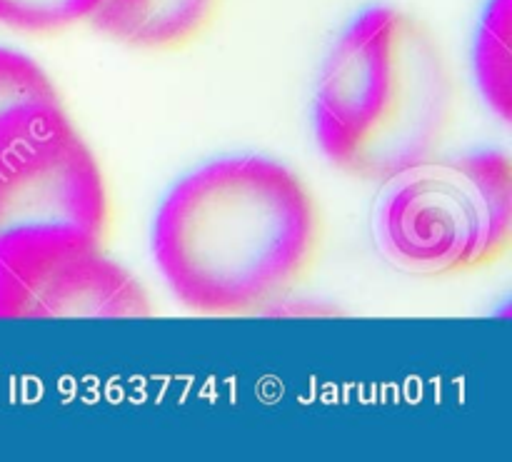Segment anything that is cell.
Listing matches in <instances>:
<instances>
[{
	"mask_svg": "<svg viewBox=\"0 0 512 462\" xmlns=\"http://www.w3.org/2000/svg\"><path fill=\"white\" fill-rule=\"evenodd\" d=\"M308 185L265 155H228L183 175L153 218L155 265L183 308L258 315L288 300L323 250Z\"/></svg>",
	"mask_w": 512,
	"mask_h": 462,
	"instance_id": "obj_1",
	"label": "cell"
},
{
	"mask_svg": "<svg viewBox=\"0 0 512 462\" xmlns=\"http://www.w3.org/2000/svg\"><path fill=\"white\" fill-rule=\"evenodd\" d=\"M455 110L458 80L433 30L393 5H373L325 55L313 133L335 168L385 183L440 153Z\"/></svg>",
	"mask_w": 512,
	"mask_h": 462,
	"instance_id": "obj_2",
	"label": "cell"
},
{
	"mask_svg": "<svg viewBox=\"0 0 512 462\" xmlns=\"http://www.w3.org/2000/svg\"><path fill=\"white\" fill-rule=\"evenodd\" d=\"M375 243L398 270L455 278L493 268L512 245V163L498 150L423 160L383 183Z\"/></svg>",
	"mask_w": 512,
	"mask_h": 462,
	"instance_id": "obj_3",
	"label": "cell"
},
{
	"mask_svg": "<svg viewBox=\"0 0 512 462\" xmlns=\"http://www.w3.org/2000/svg\"><path fill=\"white\" fill-rule=\"evenodd\" d=\"M148 315L145 288L103 243L70 233L0 235V320Z\"/></svg>",
	"mask_w": 512,
	"mask_h": 462,
	"instance_id": "obj_4",
	"label": "cell"
},
{
	"mask_svg": "<svg viewBox=\"0 0 512 462\" xmlns=\"http://www.w3.org/2000/svg\"><path fill=\"white\" fill-rule=\"evenodd\" d=\"M110 195L73 123L0 155V235L70 233L108 245Z\"/></svg>",
	"mask_w": 512,
	"mask_h": 462,
	"instance_id": "obj_5",
	"label": "cell"
},
{
	"mask_svg": "<svg viewBox=\"0 0 512 462\" xmlns=\"http://www.w3.org/2000/svg\"><path fill=\"white\" fill-rule=\"evenodd\" d=\"M223 0H95L85 23L125 48L178 53L198 43Z\"/></svg>",
	"mask_w": 512,
	"mask_h": 462,
	"instance_id": "obj_6",
	"label": "cell"
},
{
	"mask_svg": "<svg viewBox=\"0 0 512 462\" xmlns=\"http://www.w3.org/2000/svg\"><path fill=\"white\" fill-rule=\"evenodd\" d=\"M65 123L73 120L48 73L0 45V155Z\"/></svg>",
	"mask_w": 512,
	"mask_h": 462,
	"instance_id": "obj_7",
	"label": "cell"
},
{
	"mask_svg": "<svg viewBox=\"0 0 512 462\" xmlns=\"http://www.w3.org/2000/svg\"><path fill=\"white\" fill-rule=\"evenodd\" d=\"M510 0H490L473 45L478 85L490 108L510 120Z\"/></svg>",
	"mask_w": 512,
	"mask_h": 462,
	"instance_id": "obj_8",
	"label": "cell"
},
{
	"mask_svg": "<svg viewBox=\"0 0 512 462\" xmlns=\"http://www.w3.org/2000/svg\"><path fill=\"white\" fill-rule=\"evenodd\" d=\"M95 0H0V25L35 38H53L83 25Z\"/></svg>",
	"mask_w": 512,
	"mask_h": 462,
	"instance_id": "obj_9",
	"label": "cell"
}]
</instances>
